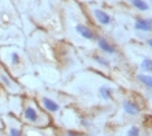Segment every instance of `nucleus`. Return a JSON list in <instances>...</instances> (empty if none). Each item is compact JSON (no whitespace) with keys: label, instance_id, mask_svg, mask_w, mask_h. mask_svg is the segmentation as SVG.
<instances>
[{"label":"nucleus","instance_id":"2eb2a0df","mask_svg":"<svg viewBox=\"0 0 152 136\" xmlns=\"http://www.w3.org/2000/svg\"><path fill=\"white\" fill-rule=\"evenodd\" d=\"M95 61H96V62H99V64H102V65H104V66H109V62L107 61L105 58L99 57V56H95Z\"/></svg>","mask_w":152,"mask_h":136},{"label":"nucleus","instance_id":"0eeeda50","mask_svg":"<svg viewBox=\"0 0 152 136\" xmlns=\"http://www.w3.org/2000/svg\"><path fill=\"white\" fill-rule=\"evenodd\" d=\"M98 44H99V47L102 48L104 52H107V53H110V55H113L116 52L115 49V47H112L108 41H107L105 39H103V38H99L98 39Z\"/></svg>","mask_w":152,"mask_h":136},{"label":"nucleus","instance_id":"20e7f679","mask_svg":"<svg viewBox=\"0 0 152 136\" xmlns=\"http://www.w3.org/2000/svg\"><path fill=\"white\" fill-rule=\"evenodd\" d=\"M135 29L140 31H150L151 30V20L148 18H137Z\"/></svg>","mask_w":152,"mask_h":136},{"label":"nucleus","instance_id":"1a4fd4ad","mask_svg":"<svg viewBox=\"0 0 152 136\" xmlns=\"http://www.w3.org/2000/svg\"><path fill=\"white\" fill-rule=\"evenodd\" d=\"M138 79L143 83L146 87H148V88H151L152 87V78L150 75H144V74H139L138 75Z\"/></svg>","mask_w":152,"mask_h":136},{"label":"nucleus","instance_id":"f257e3e1","mask_svg":"<svg viewBox=\"0 0 152 136\" xmlns=\"http://www.w3.org/2000/svg\"><path fill=\"white\" fill-rule=\"evenodd\" d=\"M23 118H25L26 122L33 124H40V114L39 111L37 110V108L34 105H27L23 110Z\"/></svg>","mask_w":152,"mask_h":136},{"label":"nucleus","instance_id":"4468645a","mask_svg":"<svg viewBox=\"0 0 152 136\" xmlns=\"http://www.w3.org/2000/svg\"><path fill=\"white\" fill-rule=\"evenodd\" d=\"M11 58H12V65H18L20 64V55L17 53V52H12Z\"/></svg>","mask_w":152,"mask_h":136},{"label":"nucleus","instance_id":"ddd939ff","mask_svg":"<svg viewBox=\"0 0 152 136\" xmlns=\"http://www.w3.org/2000/svg\"><path fill=\"white\" fill-rule=\"evenodd\" d=\"M9 136H22V131L17 127H11L9 128Z\"/></svg>","mask_w":152,"mask_h":136},{"label":"nucleus","instance_id":"7ed1b4c3","mask_svg":"<svg viewBox=\"0 0 152 136\" xmlns=\"http://www.w3.org/2000/svg\"><path fill=\"white\" fill-rule=\"evenodd\" d=\"M42 104L46 108V110L51 111V113H56V111L60 110V105L55 100L50 99V97H42Z\"/></svg>","mask_w":152,"mask_h":136},{"label":"nucleus","instance_id":"9b49d317","mask_svg":"<svg viewBox=\"0 0 152 136\" xmlns=\"http://www.w3.org/2000/svg\"><path fill=\"white\" fill-rule=\"evenodd\" d=\"M140 68H142V70H144V71H147V73H150L152 70V62L150 58H144L143 61H142V64H140Z\"/></svg>","mask_w":152,"mask_h":136},{"label":"nucleus","instance_id":"f8f14e48","mask_svg":"<svg viewBox=\"0 0 152 136\" xmlns=\"http://www.w3.org/2000/svg\"><path fill=\"white\" fill-rule=\"evenodd\" d=\"M126 136H139V128L135 127V126L130 127L129 131H127V134H126Z\"/></svg>","mask_w":152,"mask_h":136},{"label":"nucleus","instance_id":"423d86ee","mask_svg":"<svg viewBox=\"0 0 152 136\" xmlns=\"http://www.w3.org/2000/svg\"><path fill=\"white\" fill-rule=\"evenodd\" d=\"M94 15H95L96 18H98L99 22L103 23V25H108V23H110V21H112L109 15H107L105 12H103V10H100V9H95Z\"/></svg>","mask_w":152,"mask_h":136},{"label":"nucleus","instance_id":"f3484780","mask_svg":"<svg viewBox=\"0 0 152 136\" xmlns=\"http://www.w3.org/2000/svg\"><path fill=\"white\" fill-rule=\"evenodd\" d=\"M39 136H44V135H39Z\"/></svg>","mask_w":152,"mask_h":136},{"label":"nucleus","instance_id":"a211bd4d","mask_svg":"<svg viewBox=\"0 0 152 136\" xmlns=\"http://www.w3.org/2000/svg\"><path fill=\"white\" fill-rule=\"evenodd\" d=\"M0 136H1V135H0Z\"/></svg>","mask_w":152,"mask_h":136},{"label":"nucleus","instance_id":"f03ea898","mask_svg":"<svg viewBox=\"0 0 152 136\" xmlns=\"http://www.w3.org/2000/svg\"><path fill=\"white\" fill-rule=\"evenodd\" d=\"M122 108H124V111L129 116H138L139 114V108H138L137 104H134L133 101H124L122 103Z\"/></svg>","mask_w":152,"mask_h":136},{"label":"nucleus","instance_id":"39448f33","mask_svg":"<svg viewBox=\"0 0 152 136\" xmlns=\"http://www.w3.org/2000/svg\"><path fill=\"white\" fill-rule=\"evenodd\" d=\"M75 30H77V33L81 36H83L85 39H88V40L94 39V33H92L90 29H87L86 26H83V25H77V26H75Z\"/></svg>","mask_w":152,"mask_h":136},{"label":"nucleus","instance_id":"6e6552de","mask_svg":"<svg viewBox=\"0 0 152 136\" xmlns=\"http://www.w3.org/2000/svg\"><path fill=\"white\" fill-rule=\"evenodd\" d=\"M129 1L133 4L135 8H138L139 10H147L150 7H148V4L144 0H129Z\"/></svg>","mask_w":152,"mask_h":136},{"label":"nucleus","instance_id":"dca6fc26","mask_svg":"<svg viewBox=\"0 0 152 136\" xmlns=\"http://www.w3.org/2000/svg\"><path fill=\"white\" fill-rule=\"evenodd\" d=\"M66 136H78V135L75 134V132H72L70 131V132H68V134H66Z\"/></svg>","mask_w":152,"mask_h":136},{"label":"nucleus","instance_id":"9d476101","mask_svg":"<svg viewBox=\"0 0 152 136\" xmlns=\"http://www.w3.org/2000/svg\"><path fill=\"white\" fill-rule=\"evenodd\" d=\"M99 91H100V96L104 100H109L110 96H112V89H110L109 87H102Z\"/></svg>","mask_w":152,"mask_h":136}]
</instances>
